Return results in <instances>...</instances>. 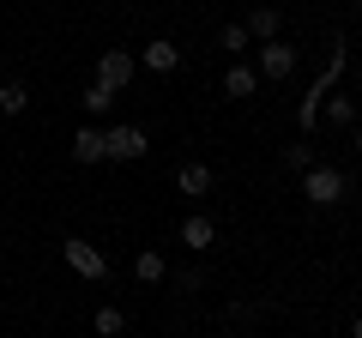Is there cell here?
<instances>
[{
  "instance_id": "1",
  "label": "cell",
  "mask_w": 362,
  "mask_h": 338,
  "mask_svg": "<svg viewBox=\"0 0 362 338\" xmlns=\"http://www.w3.org/2000/svg\"><path fill=\"white\" fill-rule=\"evenodd\" d=\"M344 194H350L344 169H332V163H314V169H302V199H308V206H338Z\"/></svg>"
},
{
  "instance_id": "2",
  "label": "cell",
  "mask_w": 362,
  "mask_h": 338,
  "mask_svg": "<svg viewBox=\"0 0 362 338\" xmlns=\"http://www.w3.org/2000/svg\"><path fill=\"white\" fill-rule=\"evenodd\" d=\"M61 260L73 266L78 278H90V284H97V278H109V254H103L97 242H85V235H66V242H61Z\"/></svg>"
},
{
  "instance_id": "3",
  "label": "cell",
  "mask_w": 362,
  "mask_h": 338,
  "mask_svg": "<svg viewBox=\"0 0 362 338\" xmlns=\"http://www.w3.org/2000/svg\"><path fill=\"white\" fill-rule=\"evenodd\" d=\"M133 73H139V61H133V49H103L97 54V85H109V91H127L133 85Z\"/></svg>"
},
{
  "instance_id": "4",
  "label": "cell",
  "mask_w": 362,
  "mask_h": 338,
  "mask_svg": "<svg viewBox=\"0 0 362 338\" xmlns=\"http://www.w3.org/2000/svg\"><path fill=\"white\" fill-rule=\"evenodd\" d=\"M103 139H109V163H139V157L151 151L145 127H103Z\"/></svg>"
},
{
  "instance_id": "5",
  "label": "cell",
  "mask_w": 362,
  "mask_h": 338,
  "mask_svg": "<svg viewBox=\"0 0 362 338\" xmlns=\"http://www.w3.org/2000/svg\"><path fill=\"white\" fill-rule=\"evenodd\" d=\"M133 61H139V73H175V66H181V49H175L169 37H151Z\"/></svg>"
},
{
  "instance_id": "6",
  "label": "cell",
  "mask_w": 362,
  "mask_h": 338,
  "mask_svg": "<svg viewBox=\"0 0 362 338\" xmlns=\"http://www.w3.org/2000/svg\"><path fill=\"white\" fill-rule=\"evenodd\" d=\"M290 73H296V49H290L284 37L259 42V78H290Z\"/></svg>"
},
{
  "instance_id": "7",
  "label": "cell",
  "mask_w": 362,
  "mask_h": 338,
  "mask_svg": "<svg viewBox=\"0 0 362 338\" xmlns=\"http://www.w3.org/2000/svg\"><path fill=\"white\" fill-rule=\"evenodd\" d=\"M73 163H109V139L97 121H85V127L73 133Z\"/></svg>"
},
{
  "instance_id": "8",
  "label": "cell",
  "mask_w": 362,
  "mask_h": 338,
  "mask_svg": "<svg viewBox=\"0 0 362 338\" xmlns=\"http://www.w3.org/2000/svg\"><path fill=\"white\" fill-rule=\"evenodd\" d=\"M242 30H247V42H278V30H284V13H278V6H254V13L242 18Z\"/></svg>"
},
{
  "instance_id": "9",
  "label": "cell",
  "mask_w": 362,
  "mask_h": 338,
  "mask_svg": "<svg viewBox=\"0 0 362 338\" xmlns=\"http://www.w3.org/2000/svg\"><path fill=\"white\" fill-rule=\"evenodd\" d=\"M211 242H218V223H211V218H199V211H194V218H181V247L206 254Z\"/></svg>"
},
{
  "instance_id": "10",
  "label": "cell",
  "mask_w": 362,
  "mask_h": 338,
  "mask_svg": "<svg viewBox=\"0 0 362 338\" xmlns=\"http://www.w3.org/2000/svg\"><path fill=\"white\" fill-rule=\"evenodd\" d=\"M175 187H181L187 199H206V194H211V169H206V163H181V169H175Z\"/></svg>"
},
{
  "instance_id": "11",
  "label": "cell",
  "mask_w": 362,
  "mask_h": 338,
  "mask_svg": "<svg viewBox=\"0 0 362 338\" xmlns=\"http://www.w3.org/2000/svg\"><path fill=\"white\" fill-rule=\"evenodd\" d=\"M133 278H139V284H163V278H169V260L157 254V247H139V260H133Z\"/></svg>"
},
{
  "instance_id": "12",
  "label": "cell",
  "mask_w": 362,
  "mask_h": 338,
  "mask_svg": "<svg viewBox=\"0 0 362 338\" xmlns=\"http://www.w3.org/2000/svg\"><path fill=\"white\" fill-rule=\"evenodd\" d=\"M223 97H235V103L254 97V66H247V61H235L230 73H223Z\"/></svg>"
},
{
  "instance_id": "13",
  "label": "cell",
  "mask_w": 362,
  "mask_h": 338,
  "mask_svg": "<svg viewBox=\"0 0 362 338\" xmlns=\"http://www.w3.org/2000/svg\"><path fill=\"white\" fill-rule=\"evenodd\" d=\"M78 103H85V115H90V121H103V115H109V103H115V91H109V85H97V78H90L85 91H78Z\"/></svg>"
},
{
  "instance_id": "14",
  "label": "cell",
  "mask_w": 362,
  "mask_h": 338,
  "mask_svg": "<svg viewBox=\"0 0 362 338\" xmlns=\"http://www.w3.org/2000/svg\"><path fill=\"white\" fill-rule=\"evenodd\" d=\"M90 326H97V338H121V332H127V314H121L115 302H103V308L90 314Z\"/></svg>"
},
{
  "instance_id": "15",
  "label": "cell",
  "mask_w": 362,
  "mask_h": 338,
  "mask_svg": "<svg viewBox=\"0 0 362 338\" xmlns=\"http://www.w3.org/2000/svg\"><path fill=\"white\" fill-rule=\"evenodd\" d=\"M25 109H30V91L18 78H6V85H0V115H25Z\"/></svg>"
},
{
  "instance_id": "16",
  "label": "cell",
  "mask_w": 362,
  "mask_h": 338,
  "mask_svg": "<svg viewBox=\"0 0 362 338\" xmlns=\"http://www.w3.org/2000/svg\"><path fill=\"white\" fill-rule=\"evenodd\" d=\"M350 115H356V97H326L320 103V121H332V127H350Z\"/></svg>"
},
{
  "instance_id": "17",
  "label": "cell",
  "mask_w": 362,
  "mask_h": 338,
  "mask_svg": "<svg viewBox=\"0 0 362 338\" xmlns=\"http://www.w3.org/2000/svg\"><path fill=\"white\" fill-rule=\"evenodd\" d=\"M218 49H230V54H247V30H242V25H223V30H218Z\"/></svg>"
},
{
  "instance_id": "18",
  "label": "cell",
  "mask_w": 362,
  "mask_h": 338,
  "mask_svg": "<svg viewBox=\"0 0 362 338\" xmlns=\"http://www.w3.org/2000/svg\"><path fill=\"white\" fill-rule=\"evenodd\" d=\"M284 163L296 169V175H302V169H314V145H308V139H296V145L284 151Z\"/></svg>"
},
{
  "instance_id": "19",
  "label": "cell",
  "mask_w": 362,
  "mask_h": 338,
  "mask_svg": "<svg viewBox=\"0 0 362 338\" xmlns=\"http://www.w3.org/2000/svg\"><path fill=\"white\" fill-rule=\"evenodd\" d=\"M350 338H362V314H356V320H350Z\"/></svg>"
},
{
  "instance_id": "20",
  "label": "cell",
  "mask_w": 362,
  "mask_h": 338,
  "mask_svg": "<svg viewBox=\"0 0 362 338\" xmlns=\"http://www.w3.org/2000/svg\"><path fill=\"white\" fill-rule=\"evenodd\" d=\"M356 157H362V121H356Z\"/></svg>"
},
{
  "instance_id": "21",
  "label": "cell",
  "mask_w": 362,
  "mask_h": 338,
  "mask_svg": "<svg viewBox=\"0 0 362 338\" xmlns=\"http://www.w3.org/2000/svg\"><path fill=\"white\" fill-rule=\"evenodd\" d=\"M356 91H362V66H356Z\"/></svg>"
},
{
  "instance_id": "22",
  "label": "cell",
  "mask_w": 362,
  "mask_h": 338,
  "mask_svg": "<svg viewBox=\"0 0 362 338\" xmlns=\"http://www.w3.org/2000/svg\"><path fill=\"white\" fill-rule=\"evenodd\" d=\"M350 6H362V0H350Z\"/></svg>"
}]
</instances>
